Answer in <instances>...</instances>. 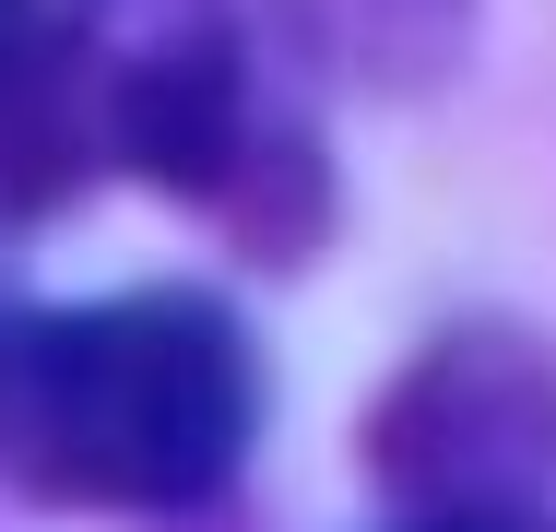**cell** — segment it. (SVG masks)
Instances as JSON below:
<instances>
[{
  "label": "cell",
  "instance_id": "6da1fadb",
  "mask_svg": "<svg viewBox=\"0 0 556 532\" xmlns=\"http://www.w3.org/2000/svg\"><path fill=\"white\" fill-rule=\"evenodd\" d=\"M261 438V355L225 296L130 284L0 331V473L48 509H202Z\"/></svg>",
  "mask_w": 556,
  "mask_h": 532
},
{
  "label": "cell",
  "instance_id": "7a4b0ae2",
  "mask_svg": "<svg viewBox=\"0 0 556 532\" xmlns=\"http://www.w3.org/2000/svg\"><path fill=\"white\" fill-rule=\"evenodd\" d=\"M108 154L130 178H154L166 202L225 213L237 249H273V261H296L332 213L308 130L261 96L249 36L225 12H190L178 36H154L142 60L108 72Z\"/></svg>",
  "mask_w": 556,
  "mask_h": 532
},
{
  "label": "cell",
  "instance_id": "3957f363",
  "mask_svg": "<svg viewBox=\"0 0 556 532\" xmlns=\"http://www.w3.org/2000/svg\"><path fill=\"white\" fill-rule=\"evenodd\" d=\"M367 461L403 521H521L556 485V355L533 331L462 319L367 415Z\"/></svg>",
  "mask_w": 556,
  "mask_h": 532
},
{
  "label": "cell",
  "instance_id": "277c9868",
  "mask_svg": "<svg viewBox=\"0 0 556 532\" xmlns=\"http://www.w3.org/2000/svg\"><path fill=\"white\" fill-rule=\"evenodd\" d=\"M108 154V84L48 0H0V213L72 202Z\"/></svg>",
  "mask_w": 556,
  "mask_h": 532
},
{
  "label": "cell",
  "instance_id": "5b68a950",
  "mask_svg": "<svg viewBox=\"0 0 556 532\" xmlns=\"http://www.w3.org/2000/svg\"><path fill=\"white\" fill-rule=\"evenodd\" d=\"M273 24H285L320 72H355V84H427L450 48H462L473 0H273Z\"/></svg>",
  "mask_w": 556,
  "mask_h": 532
},
{
  "label": "cell",
  "instance_id": "8992f818",
  "mask_svg": "<svg viewBox=\"0 0 556 532\" xmlns=\"http://www.w3.org/2000/svg\"><path fill=\"white\" fill-rule=\"evenodd\" d=\"M391 532H545V509H521V521H391Z\"/></svg>",
  "mask_w": 556,
  "mask_h": 532
}]
</instances>
